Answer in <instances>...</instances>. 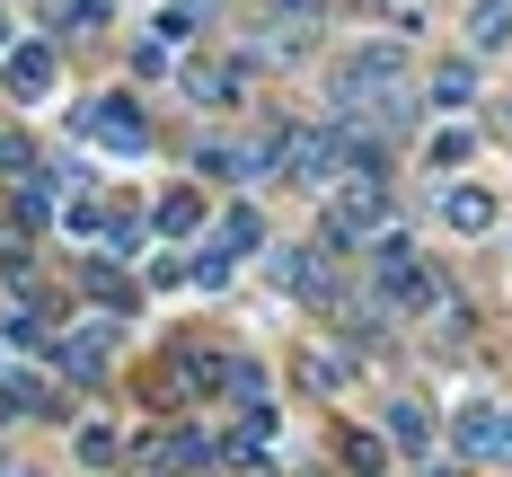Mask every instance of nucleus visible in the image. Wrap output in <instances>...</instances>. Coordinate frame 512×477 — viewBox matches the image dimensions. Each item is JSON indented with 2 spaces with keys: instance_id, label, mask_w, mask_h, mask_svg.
Here are the masks:
<instances>
[{
  "instance_id": "nucleus-10",
  "label": "nucleus",
  "mask_w": 512,
  "mask_h": 477,
  "mask_svg": "<svg viewBox=\"0 0 512 477\" xmlns=\"http://www.w3.org/2000/svg\"><path fill=\"white\" fill-rule=\"evenodd\" d=\"M256 239H265V221H256L248 204H230V212H221V248H256Z\"/></svg>"
},
{
  "instance_id": "nucleus-4",
  "label": "nucleus",
  "mask_w": 512,
  "mask_h": 477,
  "mask_svg": "<svg viewBox=\"0 0 512 477\" xmlns=\"http://www.w3.org/2000/svg\"><path fill=\"white\" fill-rule=\"evenodd\" d=\"M53 71H62V62H53V45H9V62H0V89H9V98H45Z\"/></svg>"
},
{
  "instance_id": "nucleus-15",
  "label": "nucleus",
  "mask_w": 512,
  "mask_h": 477,
  "mask_svg": "<svg viewBox=\"0 0 512 477\" xmlns=\"http://www.w3.org/2000/svg\"><path fill=\"white\" fill-rule=\"evenodd\" d=\"M0 45H9V18H0Z\"/></svg>"
},
{
  "instance_id": "nucleus-8",
  "label": "nucleus",
  "mask_w": 512,
  "mask_h": 477,
  "mask_svg": "<svg viewBox=\"0 0 512 477\" xmlns=\"http://www.w3.org/2000/svg\"><path fill=\"white\" fill-rule=\"evenodd\" d=\"M195 221H204V195L195 186H168L159 195V230H195Z\"/></svg>"
},
{
  "instance_id": "nucleus-3",
  "label": "nucleus",
  "mask_w": 512,
  "mask_h": 477,
  "mask_svg": "<svg viewBox=\"0 0 512 477\" xmlns=\"http://www.w3.org/2000/svg\"><path fill=\"white\" fill-rule=\"evenodd\" d=\"M460 451L468 460H512V407H468L460 416Z\"/></svg>"
},
{
  "instance_id": "nucleus-7",
  "label": "nucleus",
  "mask_w": 512,
  "mask_h": 477,
  "mask_svg": "<svg viewBox=\"0 0 512 477\" xmlns=\"http://www.w3.org/2000/svg\"><path fill=\"white\" fill-rule=\"evenodd\" d=\"M468 45L477 53H504L512 45V0H477V9H468Z\"/></svg>"
},
{
  "instance_id": "nucleus-12",
  "label": "nucleus",
  "mask_w": 512,
  "mask_h": 477,
  "mask_svg": "<svg viewBox=\"0 0 512 477\" xmlns=\"http://www.w3.org/2000/svg\"><path fill=\"white\" fill-rule=\"evenodd\" d=\"M468 89H477V71H468V62H451V71H433V98H451V106H460Z\"/></svg>"
},
{
  "instance_id": "nucleus-11",
  "label": "nucleus",
  "mask_w": 512,
  "mask_h": 477,
  "mask_svg": "<svg viewBox=\"0 0 512 477\" xmlns=\"http://www.w3.org/2000/svg\"><path fill=\"white\" fill-rule=\"evenodd\" d=\"M389 433H398V442H433V416H415V398H398V407H389Z\"/></svg>"
},
{
  "instance_id": "nucleus-2",
  "label": "nucleus",
  "mask_w": 512,
  "mask_h": 477,
  "mask_svg": "<svg viewBox=\"0 0 512 477\" xmlns=\"http://www.w3.org/2000/svg\"><path fill=\"white\" fill-rule=\"evenodd\" d=\"M80 133H98L106 151H151V124H142V106H133V98L89 106V124H80Z\"/></svg>"
},
{
  "instance_id": "nucleus-9",
  "label": "nucleus",
  "mask_w": 512,
  "mask_h": 477,
  "mask_svg": "<svg viewBox=\"0 0 512 477\" xmlns=\"http://www.w3.org/2000/svg\"><path fill=\"white\" fill-rule=\"evenodd\" d=\"M186 274H195V283H204V292H221V283H230V248H221V239H204V248H195V265H186Z\"/></svg>"
},
{
  "instance_id": "nucleus-14",
  "label": "nucleus",
  "mask_w": 512,
  "mask_h": 477,
  "mask_svg": "<svg viewBox=\"0 0 512 477\" xmlns=\"http://www.w3.org/2000/svg\"><path fill=\"white\" fill-rule=\"evenodd\" d=\"M274 9H301V18H309V9H318V0H274Z\"/></svg>"
},
{
  "instance_id": "nucleus-6",
  "label": "nucleus",
  "mask_w": 512,
  "mask_h": 477,
  "mask_svg": "<svg viewBox=\"0 0 512 477\" xmlns=\"http://www.w3.org/2000/svg\"><path fill=\"white\" fill-rule=\"evenodd\" d=\"M274 283H283V292H309V301H327V274H318V248H274Z\"/></svg>"
},
{
  "instance_id": "nucleus-5",
  "label": "nucleus",
  "mask_w": 512,
  "mask_h": 477,
  "mask_svg": "<svg viewBox=\"0 0 512 477\" xmlns=\"http://www.w3.org/2000/svg\"><path fill=\"white\" fill-rule=\"evenodd\" d=\"M442 221H451L460 239H486V230H495V195H486V186H451V195H442Z\"/></svg>"
},
{
  "instance_id": "nucleus-13",
  "label": "nucleus",
  "mask_w": 512,
  "mask_h": 477,
  "mask_svg": "<svg viewBox=\"0 0 512 477\" xmlns=\"http://www.w3.org/2000/svg\"><path fill=\"white\" fill-rule=\"evenodd\" d=\"M80 460H89V469H106V460H115V433H98V424H89V433H80Z\"/></svg>"
},
{
  "instance_id": "nucleus-1",
  "label": "nucleus",
  "mask_w": 512,
  "mask_h": 477,
  "mask_svg": "<svg viewBox=\"0 0 512 477\" xmlns=\"http://www.w3.org/2000/svg\"><path fill=\"white\" fill-rule=\"evenodd\" d=\"M380 230V186L362 177V186H336V212H327V248H354Z\"/></svg>"
}]
</instances>
